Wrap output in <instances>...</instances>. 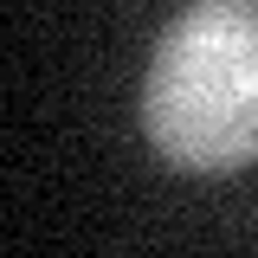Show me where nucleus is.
<instances>
[{"label":"nucleus","instance_id":"obj_1","mask_svg":"<svg viewBox=\"0 0 258 258\" xmlns=\"http://www.w3.org/2000/svg\"><path fill=\"white\" fill-rule=\"evenodd\" d=\"M142 129L181 174L258 161V0H187L155 39Z\"/></svg>","mask_w":258,"mask_h":258}]
</instances>
